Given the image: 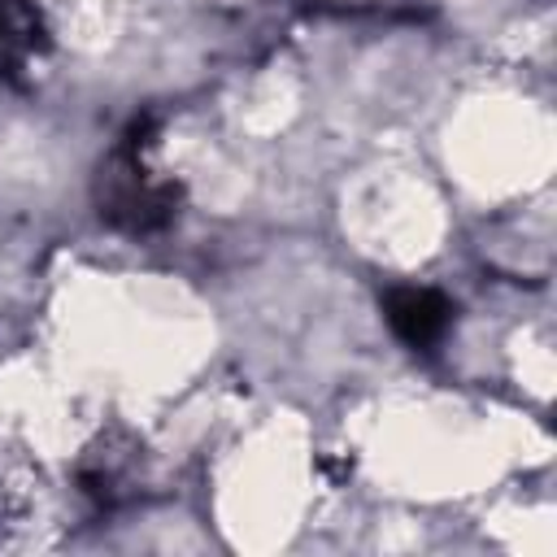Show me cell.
I'll return each instance as SVG.
<instances>
[{
	"label": "cell",
	"instance_id": "1",
	"mask_svg": "<svg viewBox=\"0 0 557 557\" xmlns=\"http://www.w3.org/2000/svg\"><path fill=\"white\" fill-rule=\"evenodd\" d=\"M453 305L431 287H400L387 296V322L409 348H431L448 331Z\"/></svg>",
	"mask_w": 557,
	"mask_h": 557
}]
</instances>
